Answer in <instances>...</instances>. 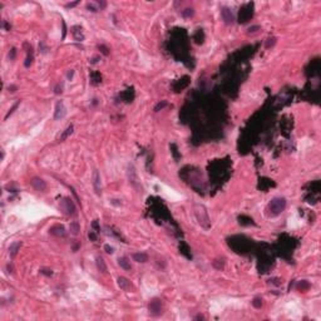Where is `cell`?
Returning a JSON list of instances; mask_svg holds the SVG:
<instances>
[{
  "instance_id": "26",
  "label": "cell",
  "mask_w": 321,
  "mask_h": 321,
  "mask_svg": "<svg viewBox=\"0 0 321 321\" xmlns=\"http://www.w3.org/2000/svg\"><path fill=\"white\" fill-rule=\"evenodd\" d=\"M15 51H17V50H15V49L13 48V49H12V51H10V54H9V58H10V59H14V57H15Z\"/></svg>"
},
{
  "instance_id": "23",
  "label": "cell",
  "mask_w": 321,
  "mask_h": 321,
  "mask_svg": "<svg viewBox=\"0 0 321 321\" xmlns=\"http://www.w3.org/2000/svg\"><path fill=\"white\" fill-rule=\"evenodd\" d=\"M88 236H89V238H91L92 241H97V235H96V231H94V232H93V231H91Z\"/></svg>"
},
{
  "instance_id": "4",
  "label": "cell",
  "mask_w": 321,
  "mask_h": 321,
  "mask_svg": "<svg viewBox=\"0 0 321 321\" xmlns=\"http://www.w3.org/2000/svg\"><path fill=\"white\" fill-rule=\"evenodd\" d=\"M93 187L97 194L102 193V182H101V176H99L98 171H94L93 173Z\"/></svg>"
},
{
  "instance_id": "24",
  "label": "cell",
  "mask_w": 321,
  "mask_h": 321,
  "mask_svg": "<svg viewBox=\"0 0 321 321\" xmlns=\"http://www.w3.org/2000/svg\"><path fill=\"white\" fill-rule=\"evenodd\" d=\"M104 250H106L107 254H113V247H110L109 245H106V246H104Z\"/></svg>"
},
{
  "instance_id": "25",
  "label": "cell",
  "mask_w": 321,
  "mask_h": 321,
  "mask_svg": "<svg viewBox=\"0 0 321 321\" xmlns=\"http://www.w3.org/2000/svg\"><path fill=\"white\" fill-rule=\"evenodd\" d=\"M93 228H94V231H96V232H99V226H98V221H97V220L93 222Z\"/></svg>"
},
{
  "instance_id": "2",
  "label": "cell",
  "mask_w": 321,
  "mask_h": 321,
  "mask_svg": "<svg viewBox=\"0 0 321 321\" xmlns=\"http://www.w3.org/2000/svg\"><path fill=\"white\" fill-rule=\"evenodd\" d=\"M148 310L149 314L153 316H158L162 314V301L159 299H152L148 304Z\"/></svg>"
},
{
  "instance_id": "16",
  "label": "cell",
  "mask_w": 321,
  "mask_h": 321,
  "mask_svg": "<svg viewBox=\"0 0 321 321\" xmlns=\"http://www.w3.org/2000/svg\"><path fill=\"white\" fill-rule=\"evenodd\" d=\"M72 133H73V125L70 124V125H68V127H67V129L64 130V133H63V134L59 137V141H64V139L67 138V137H68V136H70Z\"/></svg>"
},
{
  "instance_id": "18",
  "label": "cell",
  "mask_w": 321,
  "mask_h": 321,
  "mask_svg": "<svg viewBox=\"0 0 321 321\" xmlns=\"http://www.w3.org/2000/svg\"><path fill=\"white\" fill-rule=\"evenodd\" d=\"M167 106V102L166 101H162V102H159L158 104H157V106L154 107V112H159V110H162L163 108H164Z\"/></svg>"
},
{
  "instance_id": "10",
  "label": "cell",
  "mask_w": 321,
  "mask_h": 321,
  "mask_svg": "<svg viewBox=\"0 0 321 321\" xmlns=\"http://www.w3.org/2000/svg\"><path fill=\"white\" fill-rule=\"evenodd\" d=\"M133 260L137 262H147L148 261V256L144 252H137V254H133Z\"/></svg>"
},
{
  "instance_id": "17",
  "label": "cell",
  "mask_w": 321,
  "mask_h": 321,
  "mask_svg": "<svg viewBox=\"0 0 321 321\" xmlns=\"http://www.w3.org/2000/svg\"><path fill=\"white\" fill-rule=\"evenodd\" d=\"M252 305H254V307H256V309H261V306H262V299L261 297H255L254 301H252Z\"/></svg>"
},
{
  "instance_id": "31",
  "label": "cell",
  "mask_w": 321,
  "mask_h": 321,
  "mask_svg": "<svg viewBox=\"0 0 321 321\" xmlns=\"http://www.w3.org/2000/svg\"><path fill=\"white\" fill-rule=\"evenodd\" d=\"M8 270H9V272H13V267L10 265H8Z\"/></svg>"
},
{
  "instance_id": "22",
  "label": "cell",
  "mask_w": 321,
  "mask_h": 321,
  "mask_svg": "<svg viewBox=\"0 0 321 321\" xmlns=\"http://www.w3.org/2000/svg\"><path fill=\"white\" fill-rule=\"evenodd\" d=\"M98 48L101 49V51H102V53H103L104 55H108V54H109V51H108V48H107V46H104V45H98Z\"/></svg>"
},
{
  "instance_id": "1",
  "label": "cell",
  "mask_w": 321,
  "mask_h": 321,
  "mask_svg": "<svg viewBox=\"0 0 321 321\" xmlns=\"http://www.w3.org/2000/svg\"><path fill=\"white\" fill-rule=\"evenodd\" d=\"M286 208V199L283 197H275L272 198L270 203H268V212H270L271 216H278L280 213H282Z\"/></svg>"
},
{
  "instance_id": "14",
  "label": "cell",
  "mask_w": 321,
  "mask_h": 321,
  "mask_svg": "<svg viewBox=\"0 0 321 321\" xmlns=\"http://www.w3.org/2000/svg\"><path fill=\"white\" fill-rule=\"evenodd\" d=\"M96 264H97L98 270L101 271V272H103V273H106V272H107V266H106V264H104V260L102 259V257H97Z\"/></svg>"
},
{
  "instance_id": "13",
  "label": "cell",
  "mask_w": 321,
  "mask_h": 321,
  "mask_svg": "<svg viewBox=\"0 0 321 321\" xmlns=\"http://www.w3.org/2000/svg\"><path fill=\"white\" fill-rule=\"evenodd\" d=\"M72 33H73V35H74L75 40L82 41V40L84 39V35H83V33H82V28H79V27H74V28H73V30H72Z\"/></svg>"
},
{
  "instance_id": "21",
  "label": "cell",
  "mask_w": 321,
  "mask_h": 321,
  "mask_svg": "<svg viewBox=\"0 0 321 321\" xmlns=\"http://www.w3.org/2000/svg\"><path fill=\"white\" fill-rule=\"evenodd\" d=\"M223 265H225V262H217V260L213 261V267H216L217 270H221V268H223Z\"/></svg>"
},
{
  "instance_id": "27",
  "label": "cell",
  "mask_w": 321,
  "mask_h": 321,
  "mask_svg": "<svg viewBox=\"0 0 321 321\" xmlns=\"http://www.w3.org/2000/svg\"><path fill=\"white\" fill-rule=\"evenodd\" d=\"M77 4H78V1H74V3H69V4H67L65 7H67V8H73V7H75Z\"/></svg>"
},
{
  "instance_id": "5",
  "label": "cell",
  "mask_w": 321,
  "mask_h": 321,
  "mask_svg": "<svg viewBox=\"0 0 321 321\" xmlns=\"http://www.w3.org/2000/svg\"><path fill=\"white\" fill-rule=\"evenodd\" d=\"M67 113V110H65V107H64V104H63V102H58L57 103V106H55V113H54V119H62V118H64V115Z\"/></svg>"
},
{
  "instance_id": "28",
  "label": "cell",
  "mask_w": 321,
  "mask_h": 321,
  "mask_svg": "<svg viewBox=\"0 0 321 321\" xmlns=\"http://www.w3.org/2000/svg\"><path fill=\"white\" fill-rule=\"evenodd\" d=\"M256 29H259V27H252L249 29V33H254V31H256Z\"/></svg>"
},
{
  "instance_id": "20",
  "label": "cell",
  "mask_w": 321,
  "mask_h": 321,
  "mask_svg": "<svg viewBox=\"0 0 321 321\" xmlns=\"http://www.w3.org/2000/svg\"><path fill=\"white\" fill-rule=\"evenodd\" d=\"M182 14H183V17L188 18V17H192V15L194 14V12H193V9H186V10H183L182 12Z\"/></svg>"
},
{
  "instance_id": "29",
  "label": "cell",
  "mask_w": 321,
  "mask_h": 321,
  "mask_svg": "<svg viewBox=\"0 0 321 321\" xmlns=\"http://www.w3.org/2000/svg\"><path fill=\"white\" fill-rule=\"evenodd\" d=\"M15 89H17V87H15V86H10L9 87V91L10 92H15Z\"/></svg>"
},
{
  "instance_id": "7",
  "label": "cell",
  "mask_w": 321,
  "mask_h": 321,
  "mask_svg": "<svg viewBox=\"0 0 321 321\" xmlns=\"http://www.w3.org/2000/svg\"><path fill=\"white\" fill-rule=\"evenodd\" d=\"M117 283H118V286L122 288V290H124V291H128V290H130V288H132V283H130V281L128 280V278L123 277V276L118 277Z\"/></svg>"
},
{
  "instance_id": "15",
  "label": "cell",
  "mask_w": 321,
  "mask_h": 321,
  "mask_svg": "<svg viewBox=\"0 0 321 321\" xmlns=\"http://www.w3.org/2000/svg\"><path fill=\"white\" fill-rule=\"evenodd\" d=\"M69 228H70V232L73 235H78V233H79V231H80V226H79V223H78L77 221H74V222L70 223Z\"/></svg>"
},
{
  "instance_id": "6",
  "label": "cell",
  "mask_w": 321,
  "mask_h": 321,
  "mask_svg": "<svg viewBox=\"0 0 321 321\" xmlns=\"http://www.w3.org/2000/svg\"><path fill=\"white\" fill-rule=\"evenodd\" d=\"M63 209H64L68 214H74L75 213V207H74V204H73L72 199L64 198V201H63Z\"/></svg>"
},
{
  "instance_id": "8",
  "label": "cell",
  "mask_w": 321,
  "mask_h": 321,
  "mask_svg": "<svg viewBox=\"0 0 321 321\" xmlns=\"http://www.w3.org/2000/svg\"><path fill=\"white\" fill-rule=\"evenodd\" d=\"M221 15H222V18H223L226 24H232L233 23V15H232V13H231L230 9L222 8V10H221Z\"/></svg>"
},
{
  "instance_id": "9",
  "label": "cell",
  "mask_w": 321,
  "mask_h": 321,
  "mask_svg": "<svg viewBox=\"0 0 321 321\" xmlns=\"http://www.w3.org/2000/svg\"><path fill=\"white\" fill-rule=\"evenodd\" d=\"M50 233L53 235V236H57V237H59V236H64L65 232H64V227L63 226H54L53 228L50 230Z\"/></svg>"
},
{
  "instance_id": "11",
  "label": "cell",
  "mask_w": 321,
  "mask_h": 321,
  "mask_svg": "<svg viewBox=\"0 0 321 321\" xmlns=\"http://www.w3.org/2000/svg\"><path fill=\"white\" fill-rule=\"evenodd\" d=\"M118 264H119V266L122 267V268H124V270H127V271H129L130 268V262H129V260L127 259V257H119L118 259Z\"/></svg>"
},
{
  "instance_id": "3",
  "label": "cell",
  "mask_w": 321,
  "mask_h": 321,
  "mask_svg": "<svg viewBox=\"0 0 321 321\" xmlns=\"http://www.w3.org/2000/svg\"><path fill=\"white\" fill-rule=\"evenodd\" d=\"M31 186H33L36 191H45L46 189V183L44 180H41V178L39 177H34V178H31Z\"/></svg>"
},
{
  "instance_id": "19",
  "label": "cell",
  "mask_w": 321,
  "mask_h": 321,
  "mask_svg": "<svg viewBox=\"0 0 321 321\" xmlns=\"http://www.w3.org/2000/svg\"><path fill=\"white\" fill-rule=\"evenodd\" d=\"M297 287L300 288V290H307V288L310 287V285L306 282V281H301V282H299V285Z\"/></svg>"
},
{
  "instance_id": "30",
  "label": "cell",
  "mask_w": 321,
  "mask_h": 321,
  "mask_svg": "<svg viewBox=\"0 0 321 321\" xmlns=\"http://www.w3.org/2000/svg\"><path fill=\"white\" fill-rule=\"evenodd\" d=\"M194 319H196V320H204V317L202 316V315H197V316L194 317Z\"/></svg>"
},
{
  "instance_id": "12",
  "label": "cell",
  "mask_w": 321,
  "mask_h": 321,
  "mask_svg": "<svg viewBox=\"0 0 321 321\" xmlns=\"http://www.w3.org/2000/svg\"><path fill=\"white\" fill-rule=\"evenodd\" d=\"M20 246H22L20 242H14V243L10 245V247H9V255H10V257H14L15 255L18 254V250L20 249Z\"/></svg>"
}]
</instances>
